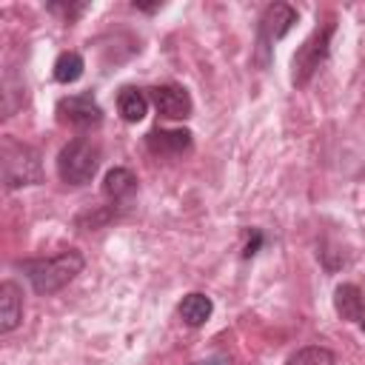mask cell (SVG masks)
<instances>
[{
	"mask_svg": "<svg viewBox=\"0 0 365 365\" xmlns=\"http://www.w3.org/2000/svg\"><path fill=\"white\" fill-rule=\"evenodd\" d=\"M20 268L26 271V277L37 294H54L83 271V254L68 248V251H60L54 257L23 259Z\"/></svg>",
	"mask_w": 365,
	"mask_h": 365,
	"instance_id": "1",
	"label": "cell"
},
{
	"mask_svg": "<svg viewBox=\"0 0 365 365\" xmlns=\"http://www.w3.org/2000/svg\"><path fill=\"white\" fill-rule=\"evenodd\" d=\"M100 168V145L88 137H74L57 154V177L66 185H86Z\"/></svg>",
	"mask_w": 365,
	"mask_h": 365,
	"instance_id": "2",
	"label": "cell"
},
{
	"mask_svg": "<svg viewBox=\"0 0 365 365\" xmlns=\"http://www.w3.org/2000/svg\"><path fill=\"white\" fill-rule=\"evenodd\" d=\"M0 154H3V185H6V191L20 188V185H34V182H40V177H43L40 154H37L31 145L6 137Z\"/></svg>",
	"mask_w": 365,
	"mask_h": 365,
	"instance_id": "3",
	"label": "cell"
},
{
	"mask_svg": "<svg viewBox=\"0 0 365 365\" xmlns=\"http://www.w3.org/2000/svg\"><path fill=\"white\" fill-rule=\"evenodd\" d=\"M331 34H334V23H325V26H317L314 34L297 48L294 60H291V83L297 88L308 86V80L317 74V68L325 63L328 57V48H331Z\"/></svg>",
	"mask_w": 365,
	"mask_h": 365,
	"instance_id": "4",
	"label": "cell"
},
{
	"mask_svg": "<svg viewBox=\"0 0 365 365\" xmlns=\"http://www.w3.org/2000/svg\"><path fill=\"white\" fill-rule=\"evenodd\" d=\"M297 23V9H291L288 3H271L262 17H259V29H257V63L268 66V51L277 40H282L291 26Z\"/></svg>",
	"mask_w": 365,
	"mask_h": 365,
	"instance_id": "5",
	"label": "cell"
},
{
	"mask_svg": "<svg viewBox=\"0 0 365 365\" xmlns=\"http://www.w3.org/2000/svg\"><path fill=\"white\" fill-rule=\"evenodd\" d=\"M57 117L74 128H91V125H100L103 123V108L100 103L94 100L91 91H83V94H71V97H63L57 103Z\"/></svg>",
	"mask_w": 365,
	"mask_h": 365,
	"instance_id": "6",
	"label": "cell"
},
{
	"mask_svg": "<svg viewBox=\"0 0 365 365\" xmlns=\"http://www.w3.org/2000/svg\"><path fill=\"white\" fill-rule=\"evenodd\" d=\"M151 103H154L157 114L165 117V120H185V117H191V108H194L188 91L182 86H171V83L154 86L151 88Z\"/></svg>",
	"mask_w": 365,
	"mask_h": 365,
	"instance_id": "7",
	"label": "cell"
},
{
	"mask_svg": "<svg viewBox=\"0 0 365 365\" xmlns=\"http://www.w3.org/2000/svg\"><path fill=\"white\" fill-rule=\"evenodd\" d=\"M191 131L185 128H154L145 134V145L157 157H180L191 151Z\"/></svg>",
	"mask_w": 365,
	"mask_h": 365,
	"instance_id": "8",
	"label": "cell"
},
{
	"mask_svg": "<svg viewBox=\"0 0 365 365\" xmlns=\"http://www.w3.org/2000/svg\"><path fill=\"white\" fill-rule=\"evenodd\" d=\"M23 319V297H20V288L14 282H3L0 285V331L9 334L20 325Z\"/></svg>",
	"mask_w": 365,
	"mask_h": 365,
	"instance_id": "9",
	"label": "cell"
},
{
	"mask_svg": "<svg viewBox=\"0 0 365 365\" xmlns=\"http://www.w3.org/2000/svg\"><path fill=\"white\" fill-rule=\"evenodd\" d=\"M334 308L342 319L348 322H362L365 319V302H362V291L351 282H342L334 291Z\"/></svg>",
	"mask_w": 365,
	"mask_h": 365,
	"instance_id": "10",
	"label": "cell"
},
{
	"mask_svg": "<svg viewBox=\"0 0 365 365\" xmlns=\"http://www.w3.org/2000/svg\"><path fill=\"white\" fill-rule=\"evenodd\" d=\"M177 314H180V319H182L185 325L200 328V325H205V322L211 319V314H214V302H211V297L194 291V294H185V297H182Z\"/></svg>",
	"mask_w": 365,
	"mask_h": 365,
	"instance_id": "11",
	"label": "cell"
},
{
	"mask_svg": "<svg viewBox=\"0 0 365 365\" xmlns=\"http://www.w3.org/2000/svg\"><path fill=\"white\" fill-rule=\"evenodd\" d=\"M117 111H120V117H123L125 123H140V120L145 117V111H148V97H145L140 88L125 86V88H120V94H117Z\"/></svg>",
	"mask_w": 365,
	"mask_h": 365,
	"instance_id": "12",
	"label": "cell"
},
{
	"mask_svg": "<svg viewBox=\"0 0 365 365\" xmlns=\"http://www.w3.org/2000/svg\"><path fill=\"white\" fill-rule=\"evenodd\" d=\"M134 188H137V177H134L128 168H111V171L106 174V180H103V194H106L108 200H114V202L131 197Z\"/></svg>",
	"mask_w": 365,
	"mask_h": 365,
	"instance_id": "13",
	"label": "cell"
},
{
	"mask_svg": "<svg viewBox=\"0 0 365 365\" xmlns=\"http://www.w3.org/2000/svg\"><path fill=\"white\" fill-rule=\"evenodd\" d=\"M83 68H86V63H83V57H80L77 51H63V54L54 60V80L63 83V86L77 83V80L83 77Z\"/></svg>",
	"mask_w": 365,
	"mask_h": 365,
	"instance_id": "14",
	"label": "cell"
},
{
	"mask_svg": "<svg viewBox=\"0 0 365 365\" xmlns=\"http://www.w3.org/2000/svg\"><path fill=\"white\" fill-rule=\"evenodd\" d=\"M285 365H336V359H334V354H331L328 348H322V345H308V348L297 351Z\"/></svg>",
	"mask_w": 365,
	"mask_h": 365,
	"instance_id": "15",
	"label": "cell"
},
{
	"mask_svg": "<svg viewBox=\"0 0 365 365\" xmlns=\"http://www.w3.org/2000/svg\"><path fill=\"white\" fill-rule=\"evenodd\" d=\"M48 11H54V14H63V20L66 23H74L83 11H86V3H48Z\"/></svg>",
	"mask_w": 365,
	"mask_h": 365,
	"instance_id": "16",
	"label": "cell"
},
{
	"mask_svg": "<svg viewBox=\"0 0 365 365\" xmlns=\"http://www.w3.org/2000/svg\"><path fill=\"white\" fill-rule=\"evenodd\" d=\"M262 242V237H259V231L254 234V242H248V248H245V257H251V254H257V245Z\"/></svg>",
	"mask_w": 365,
	"mask_h": 365,
	"instance_id": "17",
	"label": "cell"
},
{
	"mask_svg": "<svg viewBox=\"0 0 365 365\" xmlns=\"http://www.w3.org/2000/svg\"><path fill=\"white\" fill-rule=\"evenodd\" d=\"M194 365H228L225 356H217V359H208V362H194Z\"/></svg>",
	"mask_w": 365,
	"mask_h": 365,
	"instance_id": "18",
	"label": "cell"
},
{
	"mask_svg": "<svg viewBox=\"0 0 365 365\" xmlns=\"http://www.w3.org/2000/svg\"><path fill=\"white\" fill-rule=\"evenodd\" d=\"M362 331H365V319H362Z\"/></svg>",
	"mask_w": 365,
	"mask_h": 365,
	"instance_id": "19",
	"label": "cell"
}]
</instances>
